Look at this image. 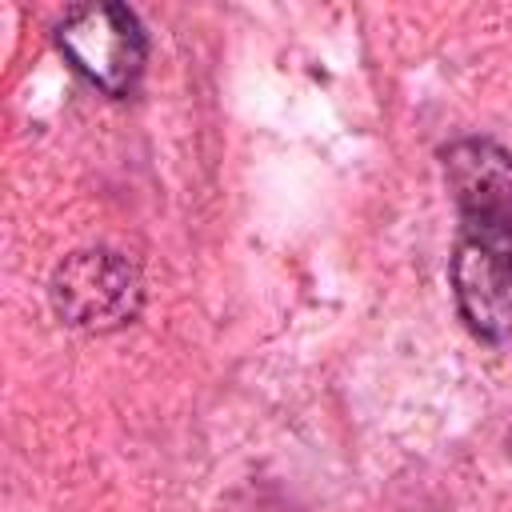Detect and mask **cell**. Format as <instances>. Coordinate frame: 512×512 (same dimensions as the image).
<instances>
[{
  "label": "cell",
  "mask_w": 512,
  "mask_h": 512,
  "mask_svg": "<svg viewBox=\"0 0 512 512\" xmlns=\"http://www.w3.org/2000/svg\"><path fill=\"white\" fill-rule=\"evenodd\" d=\"M456 200L452 292L468 328L492 344L512 340V152L468 136L444 148Z\"/></svg>",
  "instance_id": "obj_1"
},
{
  "label": "cell",
  "mask_w": 512,
  "mask_h": 512,
  "mask_svg": "<svg viewBox=\"0 0 512 512\" xmlns=\"http://www.w3.org/2000/svg\"><path fill=\"white\" fill-rule=\"evenodd\" d=\"M56 44L68 64L108 96H128L144 72L148 40L132 8L124 4H80L60 28Z\"/></svg>",
  "instance_id": "obj_2"
},
{
  "label": "cell",
  "mask_w": 512,
  "mask_h": 512,
  "mask_svg": "<svg viewBox=\"0 0 512 512\" xmlns=\"http://www.w3.org/2000/svg\"><path fill=\"white\" fill-rule=\"evenodd\" d=\"M144 300L140 272L132 260L108 248H88L72 252L56 272H52V308L60 320L88 328V332H108L128 320H136Z\"/></svg>",
  "instance_id": "obj_3"
}]
</instances>
